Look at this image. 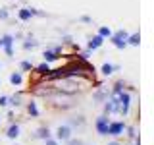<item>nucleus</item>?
<instances>
[{
    "label": "nucleus",
    "mask_w": 154,
    "mask_h": 145,
    "mask_svg": "<svg viewBox=\"0 0 154 145\" xmlns=\"http://www.w3.org/2000/svg\"><path fill=\"white\" fill-rule=\"evenodd\" d=\"M8 16H10V14H8V10H0V19H8Z\"/></svg>",
    "instance_id": "24"
},
{
    "label": "nucleus",
    "mask_w": 154,
    "mask_h": 145,
    "mask_svg": "<svg viewBox=\"0 0 154 145\" xmlns=\"http://www.w3.org/2000/svg\"><path fill=\"white\" fill-rule=\"evenodd\" d=\"M0 48H2V37H0Z\"/></svg>",
    "instance_id": "30"
},
{
    "label": "nucleus",
    "mask_w": 154,
    "mask_h": 145,
    "mask_svg": "<svg viewBox=\"0 0 154 145\" xmlns=\"http://www.w3.org/2000/svg\"><path fill=\"white\" fill-rule=\"evenodd\" d=\"M6 135H8L10 139H16L17 135H19V126H17V124H12V126L8 128V134H6Z\"/></svg>",
    "instance_id": "10"
},
{
    "label": "nucleus",
    "mask_w": 154,
    "mask_h": 145,
    "mask_svg": "<svg viewBox=\"0 0 154 145\" xmlns=\"http://www.w3.org/2000/svg\"><path fill=\"white\" fill-rule=\"evenodd\" d=\"M67 145H85V143L81 141V139H73V137H69V139H67Z\"/></svg>",
    "instance_id": "22"
},
{
    "label": "nucleus",
    "mask_w": 154,
    "mask_h": 145,
    "mask_svg": "<svg viewBox=\"0 0 154 145\" xmlns=\"http://www.w3.org/2000/svg\"><path fill=\"white\" fill-rule=\"evenodd\" d=\"M10 101H12V105H14V106H19V105H21V95H14Z\"/></svg>",
    "instance_id": "20"
},
{
    "label": "nucleus",
    "mask_w": 154,
    "mask_h": 145,
    "mask_svg": "<svg viewBox=\"0 0 154 145\" xmlns=\"http://www.w3.org/2000/svg\"><path fill=\"white\" fill-rule=\"evenodd\" d=\"M125 130H127V135H129V137H135V128H125Z\"/></svg>",
    "instance_id": "26"
},
{
    "label": "nucleus",
    "mask_w": 154,
    "mask_h": 145,
    "mask_svg": "<svg viewBox=\"0 0 154 145\" xmlns=\"http://www.w3.org/2000/svg\"><path fill=\"white\" fill-rule=\"evenodd\" d=\"M114 70H118V66H114V64H104L102 66V74L104 76H112Z\"/></svg>",
    "instance_id": "16"
},
{
    "label": "nucleus",
    "mask_w": 154,
    "mask_h": 145,
    "mask_svg": "<svg viewBox=\"0 0 154 145\" xmlns=\"http://www.w3.org/2000/svg\"><path fill=\"white\" fill-rule=\"evenodd\" d=\"M45 141H46V145H58V141H56V139H50V137H48V139H45Z\"/></svg>",
    "instance_id": "27"
},
{
    "label": "nucleus",
    "mask_w": 154,
    "mask_h": 145,
    "mask_svg": "<svg viewBox=\"0 0 154 145\" xmlns=\"http://www.w3.org/2000/svg\"><path fill=\"white\" fill-rule=\"evenodd\" d=\"M114 97L118 99V112L119 114H127L129 106H131V95H129V91H122V93H118Z\"/></svg>",
    "instance_id": "1"
},
{
    "label": "nucleus",
    "mask_w": 154,
    "mask_h": 145,
    "mask_svg": "<svg viewBox=\"0 0 154 145\" xmlns=\"http://www.w3.org/2000/svg\"><path fill=\"white\" fill-rule=\"evenodd\" d=\"M60 52H62V47L50 48V50H45L42 58H45V62H54V60H58V58H60Z\"/></svg>",
    "instance_id": "7"
},
{
    "label": "nucleus",
    "mask_w": 154,
    "mask_h": 145,
    "mask_svg": "<svg viewBox=\"0 0 154 145\" xmlns=\"http://www.w3.org/2000/svg\"><path fill=\"white\" fill-rule=\"evenodd\" d=\"M0 83H2V81H0Z\"/></svg>",
    "instance_id": "31"
},
{
    "label": "nucleus",
    "mask_w": 154,
    "mask_h": 145,
    "mask_svg": "<svg viewBox=\"0 0 154 145\" xmlns=\"http://www.w3.org/2000/svg\"><path fill=\"white\" fill-rule=\"evenodd\" d=\"M37 45H38L37 41H33V39H29V41H25V43H23V48H25V50H31V48H35Z\"/></svg>",
    "instance_id": "19"
},
{
    "label": "nucleus",
    "mask_w": 154,
    "mask_h": 145,
    "mask_svg": "<svg viewBox=\"0 0 154 145\" xmlns=\"http://www.w3.org/2000/svg\"><path fill=\"white\" fill-rule=\"evenodd\" d=\"M21 81H23V77H21L19 72H14V74L10 76V83L12 85H21Z\"/></svg>",
    "instance_id": "11"
},
{
    "label": "nucleus",
    "mask_w": 154,
    "mask_h": 145,
    "mask_svg": "<svg viewBox=\"0 0 154 145\" xmlns=\"http://www.w3.org/2000/svg\"><path fill=\"white\" fill-rule=\"evenodd\" d=\"M21 70H25V72H29V70H33V64H31V62H21Z\"/></svg>",
    "instance_id": "21"
},
{
    "label": "nucleus",
    "mask_w": 154,
    "mask_h": 145,
    "mask_svg": "<svg viewBox=\"0 0 154 145\" xmlns=\"http://www.w3.org/2000/svg\"><path fill=\"white\" fill-rule=\"evenodd\" d=\"M71 137V128L69 126H60L56 130V141H67Z\"/></svg>",
    "instance_id": "6"
},
{
    "label": "nucleus",
    "mask_w": 154,
    "mask_h": 145,
    "mask_svg": "<svg viewBox=\"0 0 154 145\" xmlns=\"http://www.w3.org/2000/svg\"><path fill=\"white\" fill-rule=\"evenodd\" d=\"M139 43H141V35H139V33H133V35H129V37H127V45L139 47Z\"/></svg>",
    "instance_id": "12"
},
{
    "label": "nucleus",
    "mask_w": 154,
    "mask_h": 145,
    "mask_svg": "<svg viewBox=\"0 0 154 145\" xmlns=\"http://www.w3.org/2000/svg\"><path fill=\"white\" fill-rule=\"evenodd\" d=\"M33 16H42L41 12H37L35 8H21L17 12V18L21 19V21H29V19H31Z\"/></svg>",
    "instance_id": "4"
},
{
    "label": "nucleus",
    "mask_w": 154,
    "mask_h": 145,
    "mask_svg": "<svg viewBox=\"0 0 154 145\" xmlns=\"http://www.w3.org/2000/svg\"><path fill=\"white\" fill-rule=\"evenodd\" d=\"M102 43H104V37H100V35L91 37V41H89V50H96V48H100V47H102Z\"/></svg>",
    "instance_id": "9"
},
{
    "label": "nucleus",
    "mask_w": 154,
    "mask_h": 145,
    "mask_svg": "<svg viewBox=\"0 0 154 145\" xmlns=\"http://www.w3.org/2000/svg\"><path fill=\"white\" fill-rule=\"evenodd\" d=\"M37 137L48 139V137H50V130H48V128H38V130H37Z\"/></svg>",
    "instance_id": "15"
},
{
    "label": "nucleus",
    "mask_w": 154,
    "mask_h": 145,
    "mask_svg": "<svg viewBox=\"0 0 154 145\" xmlns=\"http://www.w3.org/2000/svg\"><path fill=\"white\" fill-rule=\"evenodd\" d=\"M10 103V97H0V106H6Z\"/></svg>",
    "instance_id": "23"
},
{
    "label": "nucleus",
    "mask_w": 154,
    "mask_h": 145,
    "mask_svg": "<svg viewBox=\"0 0 154 145\" xmlns=\"http://www.w3.org/2000/svg\"><path fill=\"white\" fill-rule=\"evenodd\" d=\"M27 112L31 114L33 118H37V116H38V108H37V103H33V101H31V103H27Z\"/></svg>",
    "instance_id": "13"
},
{
    "label": "nucleus",
    "mask_w": 154,
    "mask_h": 145,
    "mask_svg": "<svg viewBox=\"0 0 154 145\" xmlns=\"http://www.w3.org/2000/svg\"><path fill=\"white\" fill-rule=\"evenodd\" d=\"M96 132H98L100 135H108V126H110V120H108V116L102 114V116H98L96 118Z\"/></svg>",
    "instance_id": "3"
},
{
    "label": "nucleus",
    "mask_w": 154,
    "mask_h": 145,
    "mask_svg": "<svg viewBox=\"0 0 154 145\" xmlns=\"http://www.w3.org/2000/svg\"><path fill=\"white\" fill-rule=\"evenodd\" d=\"M4 50H6L8 56H14V48H12V47H4Z\"/></svg>",
    "instance_id": "25"
},
{
    "label": "nucleus",
    "mask_w": 154,
    "mask_h": 145,
    "mask_svg": "<svg viewBox=\"0 0 154 145\" xmlns=\"http://www.w3.org/2000/svg\"><path fill=\"white\" fill-rule=\"evenodd\" d=\"M123 132H125V124L123 122H110V126H108V135L118 137V135H122Z\"/></svg>",
    "instance_id": "5"
},
{
    "label": "nucleus",
    "mask_w": 154,
    "mask_h": 145,
    "mask_svg": "<svg viewBox=\"0 0 154 145\" xmlns=\"http://www.w3.org/2000/svg\"><path fill=\"white\" fill-rule=\"evenodd\" d=\"M12 43H14V37L12 35H4L2 37V48L4 47H12Z\"/></svg>",
    "instance_id": "18"
},
{
    "label": "nucleus",
    "mask_w": 154,
    "mask_h": 145,
    "mask_svg": "<svg viewBox=\"0 0 154 145\" xmlns=\"http://www.w3.org/2000/svg\"><path fill=\"white\" fill-rule=\"evenodd\" d=\"M81 21H85V23H91V21H93V19H91L89 16H83V18H81Z\"/></svg>",
    "instance_id": "28"
},
{
    "label": "nucleus",
    "mask_w": 154,
    "mask_h": 145,
    "mask_svg": "<svg viewBox=\"0 0 154 145\" xmlns=\"http://www.w3.org/2000/svg\"><path fill=\"white\" fill-rule=\"evenodd\" d=\"M35 70H37V74H41V76H46L48 72H50V66H48V62H42V64H41V66H37Z\"/></svg>",
    "instance_id": "14"
},
{
    "label": "nucleus",
    "mask_w": 154,
    "mask_h": 145,
    "mask_svg": "<svg viewBox=\"0 0 154 145\" xmlns=\"http://www.w3.org/2000/svg\"><path fill=\"white\" fill-rule=\"evenodd\" d=\"M108 145H119V143L118 141H112V143H108Z\"/></svg>",
    "instance_id": "29"
},
{
    "label": "nucleus",
    "mask_w": 154,
    "mask_h": 145,
    "mask_svg": "<svg viewBox=\"0 0 154 145\" xmlns=\"http://www.w3.org/2000/svg\"><path fill=\"white\" fill-rule=\"evenodd\" d=\"M127 37H129V33L127 31H123V29H119V31H116L112 33V43H114V47H118V48H125L127 47Z\"/></svg>",
    "instance_id": "2"
},
{
    "label": "nucleus",
    "mask_w": 154,
    "mask_h": 145,
    "mask_svg": "<svg viewBox=\"0 0 154 145\" xmlns=\"http://www.w3.org/2000/svg\"><path fill=\"white\" fill-rule=\"evenodd\" d=\"M98 35L104 37V39H106V37H112V29H110V27H100V29H98Z\"/></svg>",
    "instance_id": "17"
},
{
    "label": "nucleus",
    "mask_w": 154,
    "mask_h": 145,
    "mask_svg": "<svg viewBox=\"0 0 154 145\" xmlns=\"http://www.w3.org/2000/svg\"><path fill=\"white\" fill-rule=\"evenodd\" d=\"M104 110H106V114H114V112H118V99H116V97L108 99V101H106V105H104Z\"/></svg>",
    "instance_id": "8"
}]
</instances>
